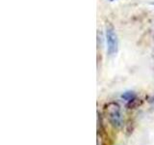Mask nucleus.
I'll use <instances>...</instances> for the list:
<instances>
[{"instance_id":"1","label":"nucleus","mask_w":154,"mask_h":145,"mask_svg":"<svg viewBox=\"0 0 154 145\" xmlns=\"http://www.w3.org/2000/svg\"><path fill=\"white\" fill-rule=\"evenodd\" d=\"M104 112L107 116L110 124L116 129L122 127V116L120 105L116 102H110L104 105Z\"/></svg>"},{"instance_id":"4","label":"nucleus","mask_w":154,"mask_h":145,"mask_svg":"<svg viewBox=\"0 0 154 145\" xmlns=\"http://www.w3.org/2000/svg\"><path fill=\"white\" fill-rule=\"evenodd\" d=\"M134 98H136V95L133 91H127V92H124V93L122 95V99H123L124 101H131L133 100Z\"/></svg>"},{"instance_id":"5","label":"nucleus","mask_w":154,"mask_h":145,"mask_svg":"<svg viewBox=\"0 0 154 145\" xmlns=\"http://www.w3.org/2000/svg\"><path fill=\"white\" fill-rule=\"evenodd\" d=\"M109 1H115V0H109Z\"/></svg>"},{"instance_id":"2","label":"nucleus","mask_w":154,"mask_h":145,"mask_svg":"<svg viewBox=\"0 0 154 145\" xmlns=\"http://www.w3.org/2000/svg\"><path fill=\"white\" fill-rule=\"evenodd\" d=\"M105 33H106V43H107V52L110 55H114L118 52L119 41H118L117 33L115 31V28L109 21L106 22Z\"/></svg>"},{"instance_id":"3","label":"nucleus","mask_w":154,"mask_h":145,"mask_svg":"<svg viewBox=\"0 0 154 145\" xmlns=\"http://www.w3.org/2000/svg\"><path fill=\"white\" fill-rule=\"evenodd\" d=\"M142 104H143L142 100L137 99V98H134L133 100L127 102V104H126V108H127L128 109H135V108H139L140 105H142Z\"/></svg>"}]
</instances>
